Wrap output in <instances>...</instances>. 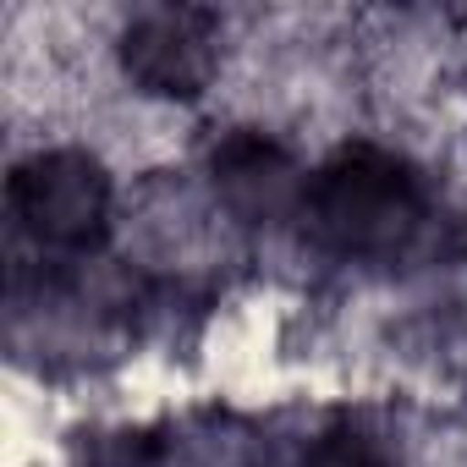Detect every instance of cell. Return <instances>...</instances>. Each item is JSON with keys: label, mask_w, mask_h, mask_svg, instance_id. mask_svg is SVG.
<instances>
[{"label": "cell", "mask_w": 467, "mask_h": 467, "mask_svg": "<svg viewBox=\"0 0 467 467\" xmlns=\"http://www.w3.org/2000/svg\"><path fill=\"white\" fill-rule=\"evenodd\" d=\"M303 225L341 259H396L423 231V182L407 160L352 143L314 171Z\"/></svg>", "instance_id": "cell-1"}, {"label": "cell", "mask_w": 467, "mask_h": 467, "mask_svg": "<svg viewBox=\"0 0 467 467\" xmlns=\"http://www.w3.org/2000/svg\"><path fill=\"white\" fill-rule=\"evenodd\" d=\"M12 214L50 254H88L110 225V176L78 149L34 154L12 171Z\"/></svg>", "instance_id": "cell-2"}, {"label": "cell", "mask_w": 467, "mask_h": 467, "mask_svg": "<svg viewBox=\"0 0 467 467\" xmlns=\"http://www.w3.org/2000/svg\"><path fill=\"white\" fill-rule=\"evenodd\" d=\"M121 67L143 94L198 99L220 67V23L198 6H143L121 28Z\"/></svg>", "instance_id": "cell-3"}, {"label": "cell", "mask_w": 467, "mask_h": 467, "mask_svg": "<svg viewBox=\"0 0 467 467\" xmlns=\"http://www.w3.org/2000/svg\"><path fill=\"white\" fill-rule=\"evenodd\" d=\"M209 176L220 203L248 220V225H281V220H303L308 203V182L303 165L265 132H231L209 149Z\"/></svg>", "instance_id": "cell-4"}, {"label": "cell", "mask_w": 467, "mask_h": 467, "mask_svg": "<svg viewBox=\"0 0 467 467\" xmlns=\"http://www.w3.org/2000/svg\"><path fill=\"white\" fill-rule=\"evenodd\" d=\"M303 467H390V445H385L368 423L341 418V423H330V429L308 445Z\"/></svg>", "instance_id": "cell-5"}]
</instances>
